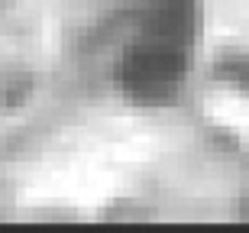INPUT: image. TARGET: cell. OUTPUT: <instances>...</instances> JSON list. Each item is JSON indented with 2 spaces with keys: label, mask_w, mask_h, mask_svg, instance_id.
<instances>
[{
  "label": "cell",
  "mask_w": 249,
  "mask_h": 233,
  "mask_svg": "<svg viewBox=\"0 0 249 233\" xmlns=\"http://www.w3.org/2000/svg\"><path fill=\"white\" fill-rule=\"evenodd\" d=\"M197 42V0H149L117 58L123 97L136 107H172L188 88Z\"/></svg>",
  "instance_id": "obj_1"
},
{
  "label": "cell",
  "mask_w": 249,
  "mask_h": 233,
  "mask_svg": "<svg viewBox=\"0 0 249 233\" xmlns=\"http://www.w3.org/2000/svg\"><path fill=\"white\" fill-rule=\"evenodd\" d=\"M220 78L227 84H233L236 91L249 94V55H243V52L227 55V58H223V65H220Z\"/></svg>",
  "instance_id": "obj_2"
}]
</instances>
